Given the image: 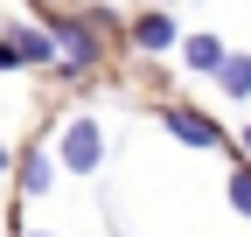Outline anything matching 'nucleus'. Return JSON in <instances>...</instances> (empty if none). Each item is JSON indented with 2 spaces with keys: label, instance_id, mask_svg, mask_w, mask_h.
I'll return each instance as SVG.
<instances>
[{
  "label": "nucleus",
  "instance_id": "20e7f679",
  "mask_svg": "<svg viewBox=\"0 0 251 237\" xmlns=\"http://www.w3.org/2000/svg\"><path fill=\"white\" fill-rule=\"evenodd\" d=\"M161 126H168L181 146H224V126H216V118H202L196 105H168V112H161Z\"/></svg>",
  "mask_w": 251,
  "mask_h": 237
},
{
  "label": "nucleus",
  "instance_id": "f8f14e48",
  "mask_svg": "<svg viewBox=\"0 0 251 237\" xmlns=\"http://www.w3.org/2000/svg\"><path fill=\"white\" fill-rule=\"evenodd\" d=\"M35 237H49V230H35Z\"/></svg>",
  "mask_w": 251,
  "mask_h": 237
},
{
  "label": "nucleus",
  "instance_id": "f03ea898",
  "mask_svg": "<svg viewBox=\"0 0 251 237\" xmlns=\"http://www.w3.org/2000/svg\"><path fill=\"white\" fill-rule=\"evenodd\" d=\"M56 161L70 167V174H98V161H105V133H98V118H70V126H63V140H56Z\"/></svg>",
  "mask_w": 251,
  "mask_h": 237
},
{
  "label": "nucleus",
  "instance_id": "6e6552de",
  "mask_svg": "<svg viewBox=\"0 0 251 237\" xmlns=\"http://www.w3.org/2000/svg\"><path fill=\"white\" fill-rule=\"evenodd\" d=\"M49 174H56L49 154H21V195H42V189H49Z\"/></svg>",
  "mask_w": 251,
  "mask_h": 237
},
{
  "label": "nucleus",
  "instance_id": "9b49d317",
  "mask_svg": "<svg viewBox=\"0 0 251 237\" xmlns=\"http://www.w3.org/2000/svg\"><path fill=\"white\" fill-rule=\"evenodd\" d=\"M0 167H7V146H0Z\"/></svg>",
  "mask_w": 251,
  "mask_h": 237
},
{
  "label": "nucleus",
  "instance_id": "7ed1b4c3",
  "mask_svg": "<svg viewBox=\"0 0 251 237\" xmlns=\"http://www.w3.org/2000/svg\"><path fill=\"white\" fill-rule=\"evenodd\" d=\"M21 63H56L49 28H14V35H0V70H21Z\"/></svg>",
  "mask_w": 251,
  "mask_h": 237
},
{
  "label": "nucleus",
  "instance_id": "0eeeda50",
  "mask_svg": "<svg viewBox=\"0 0 251 237\" xmlns=\"http://www.w3.org/2000/svg\"><path fill=\"white\" fill-rule=\"evenodd\" d=\"M216 91L224 98H251V56H224L216 63Z\"/></svg>",
  "mask_w": 251,
  "mask_h": 237
},
{
  "label": "nucleus",
  "instance_id": "1a4fd4ad",
  "mask_svg": "<svg viewBox=\"0 0 251 237\" xmlns=\"http://www.w3.org/2000/svg\"><path fill=\"white\" fill-rule=\"evenodd\" d=\"M230 210H244V216H251V154L230 167Z\"/></svg>",
  "mask_w": 251,
  "mask_h": 237
},
{
  "label": "nucleus",
  "instance_id": "9d476101",
  "mask_svg": "<svg viewBox=\"0 0 251 237\" xmlns=\"http://www.w3.org/2000/svg\"><path fill=\"white\" fill-rule=\"evenodd\" d=\"M244 154H251V126H244Z\"/></svg>",
  "mask_w": 251,
  "mask_h": 237
},
{
  "label": "nucleus",
  "instance_id": "423d86ee",
  "mask_svg": "<svg viewBox=\"0 0 251 237\" xmlns=\"http://www.w3.org/2000/svg\"><path fill=\"white\" fill-rule=\"evenodd\" d=\"M224 56H230V49L216 42V35H188V42H181V63L202 70V77H216V63H224Z\"/></svg>",
  "mask_w": 251,
  "mask_h": 237
},
{
  "label": "nucleus",
  "instance_id": "39448f33",
  "mask_svg": "<svg viewBox=\"0 0 251 237\" xmlns=\"http://www.w3.org/2000/svg\"><path fill=\"white\" fill-rule=\"evenodd\" d=\"M133 42H140L147 56H161V49L181 42V28H175V14H140V21H133Z\"/></svg>",
  "mask_w": 251,
  "mask_h": 237
},
{
  "label": "nucleus",
  "instance_id": "f257e3e1",
  "mask_svg": "<svg viewBox=\"0 0 251 237\" xmlns=\"http://www.w3.org/2000/svg\"><path fill=\"white\" fill-rule=\"evenodd\" d=\"M49 42H56V63H70V77L105 63V42H98V28L84 14H49Z\"/></svg>",
  "mask_w": 251,
  "mask_h": 237
}]
</instances>
